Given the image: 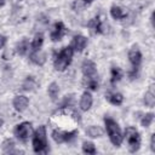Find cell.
<instances>
[{
  "label": "cell",
  "instance_id": "6da1fadb",
  "mask_svg": "<svg viewBox=\"0 0 155 155\" xmlns=\"http://www.w3.org/2000/svg\"><path fill=\"white\" fill-rule=\"evenodd\" d=\"M104 125H105V130H107V133L109 136L111 144L114 147H120L122 140H124V136H122V132L120 130L119 124L115 120H113L111 117L105 116L104 117Z\"/></svg>",
  "mask_w": 155,
  "mask_h": 155
},
{
  "label": "cell",
  "instance_id": "7a4b0ae2",
  "mask_svg": "<svg viewBox=\"0 0 155 155\" xmlns=\"http://www.w3.org/2000/svg\"><path fill=\"white\" fill-rule=\"evenodd\" d=\"M33 150L38 154L47 153L48 143H47V134H46V127L44 125H40L33 133Z\"/></svg>",
  "mask_w": 155,
  "mask_h": 155
},
{
  "label": "cell",
  "instance_id": "3957f363",
  "mask_svg": "<svg viewBox=\"0 0 155 155\" xmlns=\"http://www.w3.org/2000/svg\"><path fill=\"white\" fill-rule=\"evenodd\" d=\"M73 54H74V50H73V47L70 45L63 47L59 51V53L56 56V58H54V63H53L54 69L57 71H64L68 68V65L70 64Z\"/></svg>",
  "mask_w": 155,
  "mask_h": 155
},
{
  "label": "cell",
  "instance_id": "277c9868",
  "mask_svg": "<svg viewBox=\"0 0 155 155\" xmlns=\"http://www.w3.org/2000/svg\"><path fill=\"white\" fill-rule=\"evenodd\" d=\"M125 138L128 144V150L131 153L138 151V149L140 147V136H139V132L136 130V127H133V126L126 127L125 128Z\"/></svg>",
  "mask_w": 155,
  "mask_h": 155
},
{
  "label": "cell",
  "instance_id": "5b68a950",
  "mask_svg": "<svg viewBox=\"0 0 155 155\" xmlns=\"http://www.w3.org/2000/svg\"><path fill=\"white\" fill-rule=\"evenodd\" d=\"M79 131L78 130H71V131H63V130H53L52 131V138L56 143L62 144V143H69L73 139L76 138Z\"/></svg>",
  "mask_w": 155,
  "mask_h": 155
},
{
  "label": "cell",
  "instance_id": "8992f818",
  "mask_svg": "<svg viewBox=\"0 0 155 155\" xmlns=\"http://www.w3.org/2000/svg\"><path fill=\"white\" fill-rule=\"evenodd\" d=\"M13 132H15V136H16L18 139L25 142L27 139H29V137L33 136V127H31V124L28 122V121L21 122V124H18V125L15 127Z\"/></svg>",
  "mask_w": 155,
  "mask_h": 155
},
{
  "label": "cell",
  "instance_id": "52a82bcc",
  "mask_svg": "<svg viewBox=\"0 0 155 155\" xmlns=\"http://www.w3.org/2000/svg\"><path fill=\"white\" fill-rule=\"evenodd\" d=\"M81 70H82V74H84V76L86 79L96 78L97 76V67H96L94 62L91 61V59H85L82 62Z\"/></svg>",
  "mask_w": 155,
  "mask_h": 155
},
{
  "label": "cell",
  "instance_id": "ba28073f",
  "mask_svg": "<svg viewBox=\"0 0 155 155\" xmlns=\"http://www.w3.org/2000/svg\"><path fill=\"white\" fill-rule=\"evenodd\" d=\"M65 33H67V29H65L63 22H57V23L53 24V28H52V30H51L50 38H51V40H52L53 42H56V41H59V40L64 36Z\"/></svg>",
  "mask_w": 155,
  "mask_h": 155
},
{
  "label": "cell",
  "instance_id": "9c48e42d",
  "mask_svg": "<svg viewBox=\"0 0 155 155\" xmlns=\"http://www.w3.org/2000/svg\"><path fill=\"white\" fill-rule=\"evenodd\" d=\"M128 61L133 67V70H137L138 67L140 65L142 62V53L139 51V48L137 46H133L130 51H128Z\"/></svg>",
  "mask_w": 155,
  "mask_h": 155
},
{
  "label": "cell",
  "instance_id": "30bf717a",
  "mask_svg": "<svg viewBox=\"0 0 155 155\" xmlns=\"http://www.w3.org/2000/svg\"><path fill=\"white\" fill-rule=\"evenodd\" d=\"M28 104H29V99H28V97H25V96H23V94L16 96V97L13 98V101H12L13 108H15L17 111H19V113L24 111V110L27 109Z\"/></svg>",
  "mask_w": 155,
  "mask_h": 155
},
{
  "label": "cell",
  "instance_id": "8fae6325",
  "mask_svg": "<svg viewBox=\"0 0 155 155\" xmlns=\"http://www.w3.org/2000/svg\"><path fill=\"white\" fill-rule=\"evenodd\" d=\"M86 45H87V38L79 34V35H75L73 38V41H71V45L70 46L73 47L74 52L75 51L76 52H82L84 48L86 47Z\"/></svg>",
  "mask_w": 155,
  "mask_h": 155
},
{
  "label": "cell",
  "instance_id": "7c38bea8",
  "mask_svg": "<svg viewBox=\"0 0 155 155\" xmlns=\"http://www.w3.org/2000/svg\"><path fill=\"white\" fill-rule=\"evenodd\" d=\"M94 33H98V34H103L105 33V27H104V23L103 21L99 18V16H96L94 18H92L88 24H87Z\"/></svg>",
  "mask_w": 155,
  "mask_h": 155
},
{
  "label": "cell",
  "instance_id": "4fadbf2b",
  "mask_svg": "<svg viewBox=\"0 0 155 155\" xmlns=\"http://www.w3.org/2000/svg\"><path fill=\"white\" fill-rule=\"evenodd\" d=\"M92 103H93V98L91 96V93L88 91H85L82 94H81V98H80V109L82 111H87L91 107H92Z\"/></svg>",
  "mask_w": 155,
  "mask_h": 155
},
{
  "label": "cell",
  "instance_id": "5bb4252c",
  "mask_svg": "<svg viewBox=\"0 0 155 155\" xmlns=\"http://www.w3.org/2000/svg\"><path fill=\"white\" fill-rule=\"evenodd\" d=\"M30 61L33 63H35L36 65H44L45 62H46V54L42 51H40V50L33 51L30 53Z\"/></svg>",
  "mask_w": 155,
  "mask_h": 155
},
{
  "label": "cell",
  "instance_id": "9a60e30c",
  "mask_svg": "<svg viewBox=\"0 0 155 155\" xmlns=\"http://www.w3.org/2000/svg\"><path fill=\"white\" fill-rule=\"evenodd\" d=\"M105 98L109 103L114 104V105H120L124 102V96L119 92H111V93H107Z\"/></svg>",
  "mask_w": 155,
  "mask_h": 155
},
{
  "label": "cell",
  "instance_id": "2e32d148",
  "mask_svg": "<svg viewBox=\"0 0 155 155\" xmlns=\"http://www.w3.org/2000/svg\"><path fill=\"white\" fill-rule=\"evenodd\" d=\"M22 88H23L24 91H35V90L38 88V82H36V80H35L33 76H28V78L23 81Z\"/></svg>",
  "mask_w": 155,
  "mask_h": 155
},
{
  "label": "cell",
  "instance_id": "e0dca14e",
  "mask_svg": "<svg viewBox=\"0 0 155 155\" xmlns=\"http://www.w3.org/2000/svg\"><path fill=\"white\" fill-rule=\"evenodd\" d=\"M42 44H44V34L42 33H36L31 44H30V47H31L33 51H38V50L41 48Z\"/></svg>",
  "mask_w": 155,
  "mask_h": 155
},
{
  "label": "cell",
  "instance_id": "ac0fdd59",
  "mask_svg": "<svg viewBox=\"0 0 155 155\" xmlns=\"http://www.w3.org/2000/svg\"><path fill=\"white\" fill-rule=\"evenodd\" d=\"M110 16H111L114 19L120 21V19H122V18L126 17V13L124 12V10H122L120 6L113 5V6L110 7Z\"/></svg>",
  "mask_w": 155,
  "mask_h": 155
},
{
  "label": "cell",
  "instance_id": "d6986e66",
  "mask_svg": "<svg viewBox=\"0 0 155 155\" xmlns=\"http://www.w3.org/2000/svg\"><path fill=\"white\" fill-rule=\"evenodd\" d=\"M122 75H124V73H122V70H121L120 68L113 67L111 70H110V82H111V84H116L117 81L121 80Z\"/></svg>",
  "mask_w": 155,
  "mask_h": 155
},
{
  "label": "cell",
  "instance_id": "ffe728a7",
  "mask_svg": "<svg viewBox=\"0 0 155 155\" xmlns=\"http://www.w3.org/2000/svg\"><path fill=\"white\" fill-rule=\"evenodd\" d=\"M86 134L91 138H98V137H102L103 136V130L99 127V126H90L87 130H86Z\"/></svg>",
  "mask_w": 155,
  "mask_h": 155
},
{
  "label": "cell",
  "instance_id": "44dd1931",
  "mask_svg": "<svg viewBox=\"0 0 155 155\" xmlns=\"http://www.w3.org/2000/svg\"><path fill=\"white\" fill-rule=\"evenodd\" d=\"M29 48V42L27 39H22L17 45H16V52L19 54V56H24L27 53Z\"/></svg>",
  "mask_w": 155,
  "mask_h": 155
},
{
  "label": "cell",
  "instance_id": "7402d4cb",
  "mask_svg": "<svg viewBox=\"0 0 155 155\" xmlns=\"http://www.w3.org/2000/svg\"><path fill=\"white\" fill-rule=\"evenodd\" d=\"M47 93H48V96H50V98H51L52 101H56L57 97H58V93H59L58 84H57V82H51V84L48 85Z\"/></svg>",
  "mask_w": 155,
  "mask_h": 155
},
{
  "label": "cell",
  "instance_id": "603a6c76",
  "mask_svg": "<svg viewBox=\"0 0 155 155\" xmlns=\"http://www.w3.org/2000/svg\"><path fill=\"white\" fill-rule=\"evenodd\" d=\"M1 148H2V151L4 153H7V154H10V153H13L15 150V142H13V139H10V138H7V139H5L4 142H2V144H1Z\"/></svg>",
  "mask_w": 155,
  "mask_h": 155
},
{
  "label": "cell",
  "instance_id": "cb8c5ba5",
  "mask_svg": "<svg viewBox=\"0 0 155 155\" xmlns=\"http://www.w3.org/2000/svg\"><path fill=\"white\" fill-rule=\"evenodd\" d=\"M82 151H84L85 154H91V155H93V154L97 153L94 144H93L92 142H88V140H85V142L82 143Z\"/></svg>",
  "mask_w": 155,
  "mask_h": 155
},
{
  "label": "cell",
  "instance_id": "d4e9b609",
  "mask_svg": "<svg viewBox=\"0 0 155 155\" xmlns=\"http://www.w3.org/2000/svg\"><path fill=\"white\" fill-rule=\"evenodd\" d=\"M144 104L148 108H153L155 105V96H154V93L151 91H148L144 94Z\"/></svg>",
  "mask_w": 155,
  "mask_h": 155
},
{
  "label": "cell",
  "instance_id": "484cf974",
  "mask_svg": "<svg viewBox=\"0 0 155 155\" xmlns=\"http://www.w3.org/2000/svg\"><path fill=\"white\" fill-rule=\"evenodd\" d=\"M153 121H154V114H153V113H147V114H144V115L142 116V119H140V125L147 128V127H149V126L151 125Z\"/></svg>",
  "mask_w": 155,
  "mask_h": 155
},
{
  "label": "cell",
  "instance_id": "4316f807",
  "mask_svg": "<svg viewBox=\"0 0 155 155\" xmlns=\"http://www.w3.org/2000/svg\"><path fill=\"white\" fill-rule=\"evenodd\" d=\"M86 6H87V5L84 2V0H74V2L71 4V8H73L75 12L84 10Z\"/></svg>",
  "mask_w": 155,
  "mask_h": 155
},
{
  "label": "cell",
  "instance_id": "83f0119b",
  "mask_svg": "<svg viewBox=\"0 0 155 155\" xmlns=\"http://www.w3.org/2000/svg\"><path fill=\"white\" fill-rule=\"evenodd\" d=\"M86 86H87V88H90L91 91H97V90H98V81H97V79H96V78H90V79H87Z\"/></svg>",
  "mask_w": 155,
  "mask_h": 155
},
{
  "label": "cell",
  "instance_id": "f1b7e54d",
  "mask_svg": "<svg viewBox=\"0 0 155 155\" xmlns=\"http://www.w3.org/2000/svg\"><path fill=\"white\" fill-rule=\"evenodd\" d=\"M150 149L153 153H155V133H153L150 137Z\"/></svg>",
  "mask_w": 155,
  "mask_h": 155
},
{
  "label": "cell",
  "instance_id": "f546056e",
  "mask_svg": "<svg viewBox=\"0 0 155 155\" xmlns=\"http://www.w3.org/2000/svg\"><path fill=\"white\" fill-rule=\"evenodd\" d=\"M6 41H7V38L5 35H0V50L6 45Z\"/></svg>",
  "mask_w": 155,
  "mask_h": 155
},
{
  "label": "cell",
  "instance_id": "4dcf8cb0",
  "mask_svg": "<svg viewBox=\"0 0 155 155\" xmlns=\"http://www.w3.org/2000/svg\"><path fill=\"white\" fill-rule=\"evenodd\" d=\"M11 57H12V53H11L8 50H6V51H5V53L2 54V58H4V59H6V61H7V59H11Z\"/></svg>",
  "mask_w": 155,
  "mask_h": 155
},
{
  "label": "cell",
  "instance_id": "1f68e13d",
  "mask_svg": "<svg viewBox=\"0 0 155 155\" xmlns=\"http://www.w3.org/2000/svg\"><path fill=\"white\" fill-rule=\"evenodd\" d=\"M84 2H85L86 5H90L91 2H93V0H84Z\"/></svg>",
  "mask_w": 155,
  "mask_h": 155
},
{
  "label": "cell",
  "instance_id": "d6a6232c",
  "mask_svg": "<svg viewBox=\"0 0 155 155\" xmlns=\"http://www.w3.org/2000/svg\"><path fill=\"white\" fill-rule=\"evenodd\" d=\"M5 1H6V0H0V7L5 5Z\"/></svg>",
  "mask_w": 155,
  "mask_h": 155
},
{
  "label": "cell",
  "instance_id": "836d02e7",
  "mask_svg": "<svg viewBox=\"0 0 155 155\" xmlns=\"http://www.w3.org/2000/svg\"><path fill=\"white\" fill-rule=\"evenodd\" d=\"M2 125H4V120H2V119H1V117H0V127H1V126H2Z\"/></svg>",
  "mask_w": 155,
  "mask_h": 155
}]
</instances>
